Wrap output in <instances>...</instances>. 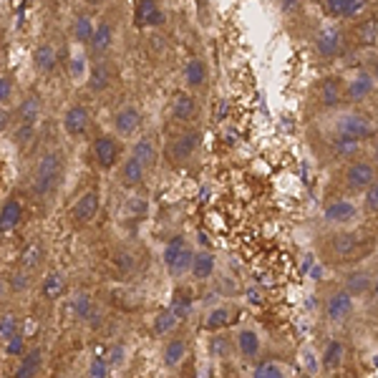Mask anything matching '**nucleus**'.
Returning a JSON list of instances; mask_svg holds the SVG:
<instances>
[{"instance_id":"nucleus-48","label":"nucleus","mask_w":378,"mask_h":378,"mask_svg":"<svg viewBox=\"0 0 378 378\" xmlns=\"http://www.w3.org/2000/svg\"><path fill=\"white\" fill-rule=\"evenodd\" d=\"M23 346H25V336L18 333V336H13L11 341H6V353L8 355H23Z\"/></svg>"},{"instance_id":"nucleus-55","label":"nucleus","mask_w":378,"mask_h":378,"mask_svg":"<svg viewBox=\"0 0 378 378\" xmlns=\"http://www.w3.org/2000/svg\"><path fill=\"white\" fill-rule=\"evenodd\" d=\"M8 121H11V114H8L6 108L0 106V132H3V129L8 126Z\"/></svg>"},{"instance_id":"nucleus-51","label":"nucleus","mask_w":378,"mask_h":378,"mask_svg":"<svg viewBox=\"0 0 378 378\" xmlns=\"http://www.w3.org/2000/svg\"><path fill=\"white\" fill-rule=\"evenodd\" d=\"M86 73V63L81 56H76V58L71 61V78H81Z\"/></svg>"},{"instance_id":"nucleus-44","label":"nucleus","mask_w":378,"mask_h":378,"mask_svg":"<svg viewBox=\"0 0 378 378\" xmlns=\"http://www.w3.org/2000/svg\"><path fill=\"white\" fill-rule=\"evenodd\" d=\"M172 310H175V315L177 318H187V315H189V313H192V301H189V298H187L184 293L182 295H177L175 298V303H172Z\"/></svg>"},{"instance_id":"nucleus-18","label":"nucleus","mask_w":378,"mask_h":378,"mask_svg":"<svg viewBox=\"0 0 378 378\" xmlns=\"http://www.w3.org/2000/svg\"><path fill=\"white\" fill-rule=\"evenodd\" d=\"M237 351L245 360H255L263 351V341H260V333L252 328L237 330Z\"/></svg>"},{"instance_id":"nucleus-6","label":"nucleus","mask_w":378,"mask_h":378,"mask_svg":"<svg viewBox=\"0 0 378 378\" xmlns=\"http://www.w3.org/2000/svg\"><path fill=\"white\" fill-rule=\"evenodd\" d=\"M378 169L376 162H368V159H353V162L346 167V187L351 192H366L368 187L376 182Z\"/></svg>"},{"instance_id":"nucleus-42","label":"nucleus","mask_w":378,"mask_h":378,"mask_svg":"<svg viewBox=\"0 0 378 378\" xmlns=\"http://www.w3.org/2000/svg\"><path fill=\"white\" fill-rule=\"evenodd\" d=\"M33 137H36V124H23V121H20V126H15V132H13V141L18 146L30 144Z\"/></svg>"},{"instance_id":"nucleus-50","label":"nucleus","mask_w":378,"mask_h":378,"mask_svg":"<svg viewBox=\"0 0 378 378\" xmlns=\"http://www.w3.org/2000/svg\"><path fill=\"white\" fill-rule=\"evenodd\" d=\"M13 94V81L8 76H0V103H6Z\"/></svg>"},{"instance_id":"nucleus-10","label":"nucleus","mask_w":378,"mask_h":378,"mask_svg":"<svg viewBox=\"0 0 378 378\" xmlns=\"http://www.w3.org/2000/svg\"><path fill=\"white\" fill-rule=\"evenodd\" d=\"M141 129V108L126 103L114 114V132L119 137H134Z\"/></svg>"},{"instance_id":"nucleus-53","label":"nucleus","mask_w":378,"mask_h":378,"mask_svg":"<svg viewBox=\"0 0 378 378\" xmlns=\"http://www.w3.org/2000/svg\"><path fill=\"white\" fill-rule=\"evenodd\" d=\"M129 210L139 212V215H144V212H146V202H144V199H132V202H129Z\"/></svg>"},{"instance_id":"nucleus-11","label":"nucleus","mask_w":378,"mask_h":378,"mask_svg":"<svg viewBox=\"0 0 378 378\" xmlns=\"http://www.w3.org/2000/svg\"><path fill=\"white\" fill-rule=\"evenodd\" d=\"M164 23V13L156 0H137L134 3V25L139 28H154Z\"/></svg>"},{"instance_id":"nucleus-49","label":"nucleus","mask_w":378,"mask_h":378,"mask_svg":"<svg viewBox=\"0 0 378 378\" xmlns=\"http://www.w3.org/2000/svg\"><path fill=\"white\" fill-rule=\"evenodd\" d=\"M106 363H108V366H111V368H114V366H121V363H124V348H121V346H114V348L108 351Z\"/></svg>"},{"instance_id":"nucleus-8","label":"nucleus","mask_w":378,"mask_h":378,"mask_svg":"<svg viewBox=\"0 0 378 378\" xmlns=\"http://www.w3.org/2000/svg\"><path fill=\"white\" fill-rule=\"evenodd\" d=\"M358 204L353 202V199H333V202L325 204V210H323V217H325V222L330 225H338V227H343V225H351L358 220Z\"/></svg>"},{"instance_id":"nucleus-24","label":"nucleus","mask_w":378,"mask_h":378,"mask_svg":"<svg viewBox=\"0 0 378 378\" xmlns=\"http://www.w3.org/2000/svg\"><path fill=\"white\" fill-rule=\"evenodd\" d=\"M144 175H146V167L139 162L137 156H126L124 164H121V182L126 187H139L144 182Z\"/></svg>"},{"instance_id":"nucleus-39","label":"nucleus","mask_w":378,"mask_h":378,"mask_svg":"<svg viewBox=\"0 0 378 378\" xmlns=\"http://www.w3.org/2000/svg\"><path fill=\"white\" fill-rule=\"evenodd\" d=\"M94 310V301H91L89 293H76L71 298V313L76 315L78 320H86L89 318V313Z\"/></svg>"},{"instance_id":"nucleus-14","label":"nucleus","mask_w":378,"mask_h":378,"mask_svg":"<svg viewBox=\"0 0 378 378\" xmlns=\"http://www.w3.org/2000/svg\"><path fill=\"white\" fill-rule=\"evenodd\" d=\"M86 129H89V108L81 106V103L68 106L66 114H63V132L76 139L81 134H86Z\"/></svg>"},{"instance_id":"nucleus-29","label":"nucleus","mask_w":378,"mask_h":378,"mask_svg":"<svg viewBox=\"0 0 378 378\" xmlns=\"http://www.w3.org/2000/svg\"><path fill=\"white\" fill-rule=\"evenodd\" d=\"M41 293L46 301H58L61 295L66 293V277L61 275V272H49V275L43 277V285H41Z\"/></svg>"},{"instance_id":"nucleus-17","label":"nucleus","mask_w":378,"mask_h":378,"mask_svg":"<svg viewBox=\"0 0 378 378\" xmlns=\"http://www.w3.org/2000/svg\"><path fill=\"white\" fill-rule=\"evenodd\" d=\"M91 151H94V159H96L99 167L103 169H111L116 164V156H119V146H116V141L111 137H99L96 141H94V146H91Z\"/></svg>"},{"instance_id":"nucleus-1","label":"nucleus","mask_w":378,"mask_h":378,"mask_svg":"<svg viewBox=\"0 0 378 378\" xmlns=\"http://www.w3.org/2000/svg\"><path fill=\"white\" fill-rule=\"evenodd\" d=\"M61 175H63V154H61V149L43 151L41 159L36 162V169H33V182H30L33 194L41 199H51L58 192Z\"/></svg>"},{"instance_id":"nucleus-37","label":"nucleus","mask_w":378,"mask_h":378,"mask_svg":"<svg viewBox=\"0 0 378 378\" xmlns=\"http://www.w3.org/2000/svg\"><path fill=\"white\" fill-rule=\"evenodd\" d=\"M41 263H43L41 242H28V245H25V250H23V255H20V265H23L25 270H36Z\"/></svg>"},{"instance_id":"nucleus-28","label":"nucleus","mask_w":378,"mask_h":378,"mask_svg":"<svg viewBox=\"0 0 378 378\" xmlns=\"http://www.w3.org/2000/svg\"><path fill=\"white\" fill-rule=\"evenodd\" d=\"M41 96L38 94H30V96H25L23 101L18 103V121H23V124H38V119H41Z\"/></svg>"},{"instance_id":"nucleus-35","label":"nucleus","mask_w":378,"mask_h":378,"mask_svg":"<svg viewBox=\"0 0 378 378\" xmlns=\"http://www.w3.org/2000/svg\"><path fill=\"white\" fill-rule=\"evenodd\" d=\"M346 290L351 295H366L373 290V280L368 272H351L348 282H346Z\"/></svg>"},{"instance_id":"nucleus-58","label":"nucleus","mask_w":378,"mask_h":378,"mask_svg":"<svg viewBox=\"0 0 378 378\" xmlns=\"http://www.w3.org/2000/svg\"><path fill=\"white\" fill-rule=\"evenodd\" d=\"M3 295H6V280L0 277V298H3Z\"/></svg>"},{"instance_id":"nucleus-22","label":"nucleus","mask_w":378,"mask_h":378,"mask_svg":"<svg viewBox=\"0 0 378 378\" xmlns=\"http://www.w3.org/2000/svg\"><path fill=\"white\" fill-rule=\"evenodd\" d=\"M192 263H194V250L189 245H184L175 258L167 260L164 265H167V270L172 277H184L187 272H192Z\"/></svg>"},{"instance_id":"nucleus-45","label":"nucleus","mask_w":378,"mask_h":378,"mask_svg":"<svg viewBox=\"0 0 378 378\" xmlns=\"http://www.w3.org/2000/svg\"><path fill=\"white\" fill-rule=\"evenodd\" d=\"M30 270H18V272H13L11 275V288L15 290V293H23V290H28L30 288V275H28Z\"/></svg>"},{"instance_id":"nucleus-3","label":"nucleus","mask_w":378,"mask_h":378,"mask_svg":"<svg viewBox=\"0 0 378 378\" xmlns=\"http://www.w3.org/2000/svg\"><path fill=\"white\" fill-rule=\"evenodd\" d=\"M368 250L366 234L360 232H336L328 240V255L338 263H348V260L360 258Z\"/></svg>"},{"instance_id":"nucleus-36","label":"nucleus","mask_w":378,"mask_h":378,"mask_svg":"<svg viewBox=\"0 0 378 378\" xmlns=\"http://www.w3.org/2000/svg\"><path fill=\"white\" fill-rule=\"evenodd\" d=\"M355 41L360 43V46H376L378 43V20L371 18L366 20V23H360L358 30H355Z\"/></svg>"},{"instance_id":"nucleus-12","label":"nucleus","mask_w":378,"mask_h":378,"mask_svg":"<svg viewBox=\"0 0 378 378\" xmlns=\"http://www.w3.org/2000/svg\"><path fill=\"white\" fill-rule=\"evenodd\" d=\"M114 23L111 20H101V23H96V28H94V36H91L89 41V51L91 56H96V58H103V56L111 51V46H114Z\"/></svg>"},{"instance_id":"nucleus-59","label":"nucleus","mask_w":378,"mask_h":378,"mask_svg":"<svg viewBox=\"0 0 378 378\" xmlns=\"http://www.w3.org/2000/svg\"><path fill=\"white\" fill-rule=\"evenodd\" d=\"M373 162H376V167H378V141H376V146H373Z\"/></svg>"},{"instance_id":"nucleus-9","label":"nucleus","mask_w":378,"mask_h":378,"mask_svg":"<svg viewBox=\"0 0 378 378\" xmlns=\"http://www.w3.org/2000/svg\"><path fill=\"white\" fill-rule=\"evenodd\" d=\"M373 91H376V78H373V73L360 71L346 84V101L363 103L366 99L373 96Z\"/></svg>"},{"instance_id":"nucleus-2","label":"nucleus","mask_w":378,"mask_h":378,"mask_svg":"<svg viewBox=\"0 0 378 378\" xmlns=\"http://www.w3.org/2000/svg\"><path fill=\"white\" fill-rule=\"evenodd\" d=\"M373 137H376V126H373V121L366 114H360V111H343L333 121V139L363 144L366 139Z\"/></svg>"},{"instance_id":"nucleus-21","label":"nucleus","mask_w":378,"mask_h":378,"mask_svg":"<svg viewBox=\"0 0 378 378\" xmlns=\"http://www.w3.org/2000/svg\"><path fill=\"white\" fill-rule=\"evenodd\" d=\"M207 63H204V58H199V56H192V58L187 61L184 66V84L189 86V89H202L204 84H207Z\"/></svg>"},{"instance_id":"nucleus-47","label":"nucleus","mask_w":378,"mask_h":378,"mask_svg":"<svg viewBox=\"0 0 378 378\" xmlns=\"http://www.w3.org/2000/svg\"><path fill=\"white\" fill-rule=\"evenodd\" d=\"M108 363H106V358H101V355H96V358L91 360V368H89V376H94V378H103V376H108Z\"/></svg>"},{"instance_id":"nucleus-27","label":"nucleus","mask_w":378,"mask_h":378,"mask_svg":"<svg viewBox=\"0 0 378 378\" xmlns=\"http://www.w3.org/2000/svg\"><path fill=\"white\" fill-rule=\"evenodd\" d=\"M187 355V341L184 338H169L167 346L162 351V360L167 368H177L182 366V360Z\"/></svg>"},{"instance_id":"nucleus-25","label":"nucleus","mask_w":378,"mask_h":378,"mask_svg":"<svg viewBox=\"0 0 378 378\" xmlns=\"http://www.w3.org/2000/svg\"><path fill=\"white\" fill-rule=\"evenodd\" d=\"M111 78H114V76H111V68L99 61L96 66L89 68V81H86V84H89L91 94H103V91L111 86Z\"/></svg>"},{"instance_id":"nucleus-23","label":"nucleus","mask_w":378,"mask_h":378,"mask_svg":"<svg viewBox=\"0 0 378 378\" xmlns=\"http://www.w3.org/2000/svg\"><path fill=\"white\" fill-rule=\"evenodd\" d=\"M20 215H23V207H20L18 199H8L0 210V234H11L13 229L18 227Z\"/></svg>"},{"instance_id":"nucleus-46","label":"nucleus","mask_w":378,"mask_h":378,"mask_svg":"<svg viewBox=\"0 0 378 378\" xmlns=\"http://www.w3.org/2000/svg\"><path fill=\"white\" fill-rule=\"evenodd\" d=\"M363 204H366V212L378 215V177H376V182L366 189V202Z\"/></svg>"},{"instance_id":"nucleus-43","label":"nucleus","mask_w":378,"mask_h":378,"mask_svg":"<svg viewBox=\"0 0 378 378\" xmlns=\"http://www.w3.org/2000/svg\"><path fill=\"white\" fill-rule=\"evenodd\" d=\"M114 267L121 272V275H132L134 272V255L132 252H116Z\"/></svg>"},{"instance_id":"nucleus-7","label":"nucleus","mask_w":378,"mask_h":378,"mask_svg":"<svg viewBox=\"0 0 378 378\" xmlns=\"http://www.w3.org/2000/svg\"><path fill=\"white\" fill-rule=\"evenodd\" d=\"M199 141H202V132L199 129H187V132H182L179 137L169 144V159L175 164H184V162H189L194 154H197V149H199Z\"/></svg>"},{"instance_id":"nucleus-56","label":"nucleus","mask_w":378,"mask_h":378,"mask_svg":"<svg viewBox=\"0 0 378 378\" xmlns=\"http://www.w3.org/2000/svg\"><path fill=\"white\" fill-rule=\"evenodd\" d=\"M33 330H38V325L33 323V320H25V330H23V336H25V338H30V336H33Z\"/></svg>"},{"instance_id":"nucleus-41","label":"nucleus","mask_w":378,"mask_h":378,"mask_svg":"<svg viewBox=\"0 0 378 378\" xmlns=\"http://www.w3.org/2000/svg\"><path fill=\"white\" fill-rule=\"evenodd\" d=\"M252 376H258V378H280V376H285V368H282L277 360H263V363H258V366H255Z\"/></svg>"},{"instance_id":"nucleus-5","label":"nucleus","mask_w":378,"mask_h":378,"mask_svg":"<svg viewBox=\"0 0 378 378\" xmlns=\"http://www.w3.org/2000/svg\"><path fill=\"white\" fill-rule=\"evenodd\" d=\"M353 310H355V301H353V295H351L346 288L333 290V293L325 298L323 313H325V320H328V323H333V325L348 323L351 315H353Z\"/></svg>"},{"instance_id":"nucleus-40","label":"nucleus","mask_w":378,"mask_h":378,"mask_svg":"<svg viewBox=\"0 0 378 378\" xmlns=\"http://www.w3.org/2000/svg\"><path fill=\"white\" fill-rule=\"evenodd\" d=\"M20 333V320L13 315V313H6L3 318H0V341L6 343L11 341L13 336H18Z\"/></svg>"},{"instance_id":"nucleus-32","label":"nucleus","mask_w":378,"mask_h":378,"mask_svg":"<svg viewBox=\"0 0 378 378\" xmlns=\"http://www.w3.org/2000/svg\"><path fill=\"white\" fill-rule=\"evenodd\" d=\"M94 20L86 15V13H81V15H76L73 18V28H71V36H73V41L76 43H86L89 46V41H91V36H94Z\"/></svg>"},{"instance_id":"nucleus-19","label":"nucleus","mask_w":378,"mask_h":378,"mask_svg":"<svg viewBox=\"0 0 378 378\" xmlns=\"http://www.w3.org/2000/svg\"><path fill=\"white\" fill-rule=\"evenodd\" d=\"M325 11L330 18L351 20L363 11V0H325Z\"/></svg>"},{"instance_id":"nucleus-54","label":"nucleus","mask_w":378,"mask_h":378,"mask_svg":"<svg viewBox=\"0 0 378 378\" xmlns=\"http://www.w3.org/2000/svg\"><path fill=\"white\" fill-rule=\"evenodd\" d=\"M86 320H89L91 328H96V325H101V310H96V308H94V310L89 313V318H86Z\"/></svg>"},{"instance_id":"nucleus-61","label":"nucleus","mask_w":378,"mask_h":378,"mask_svg":"<svg viewBox=\"0 0 378 378\" xmlns=\"http://www.w3.org/2000/svg\"><path fill=\"white\" fill-rule=\"evenodd\" d=\"M373 78H376V86H378V61H376V68H373Z\"/></svg>"},{"instance_id":"nucleus-34","label":"nucleus","mask_w":378,"mask_h":378,"mask_svg":"<svg viewBox=\"0 0 378 378\" xmlns=\"http://www.w3.org/2000/svg\"><path fill=\"white\" fill-rule=\"evenodd\" d=\"M132 154L137 156L139 162L144 164L146 169L154 167V164H156V146H154V141H151V139H146V137H144V139H139Z\"/></svg>"},{"instance_id":"nucleus-31","label":"nucleus","mask_w":378,"mask_h":378,"mask_svg":"<svg viewBox=\"0 0 378 378\" xmlns=\"http://www.w3.org/2000/svg\"><path fill=\"white\" fill-rule=\"evenodd\" d=\"M41 360H43V355H41V351H38V348H33V351H28V353H23V358H20V363H18V368H15V376H18V378L36 376V373L41 371Z\"/></svg>"},{"instance_id":"nucleus-13","label":"nucleus","mask_w":378,"mask_h":378,"mask_svg":"<svg viewBox=\"0 0 378 378\" xmlns=\"http://www.w3.org/2000/svg\"><path fill=\"white\" fill-rule=\"evenodd\" d=\"M99 210H101V194H99V189H89L73 204L71 215L76 222H91L99 215Z\"/></svg>"},{"instance_id":"nucleus-57","label":"nucleus","mask_w":378,"mask_h":378,"mask_svg":"<svg viewBox=\"0 0 378 378\" xmlns=\"http://www.w3.org/2000/svg\"><path fill=\"white\" fill-rule=\"evenodd\" d=\"M84 3H86V6H94V8H96V6H103V3H108V0H84Z\"/></svg>"},{"instance_id":"nucleus-33","label":"nucleus","mask_w":378,"mask_h":378,"mask_svg":"<svg viewBox=\"0 0 378 378\" xmlns=\"http://www.w3.org/2000/svg\"><path fill=\"white\" fill-rule=\"evenodd\" d=\"M177 315L172 308H167V310L162 313H156V318H154V325H151V330H154V336H169L172 330L177 328Z\"/></svg>"},{"instance_id":"nucleus-26","label":"nucleus","mask_w":378,"mask_h":378,"mask_svg":"<svg viewBox=\"0 0 378 378\" xmlns=\"http://www.w3.org/2000/svg\"><path fill=\"white\" fill-rule=\"evenodd\" d=\"M215 267H217V260L212 252H194V263H192V277L197 282L210 280L215 275Z\"/></svg>"},{"instance_id":"nucleus-30","label":"nucleus","mask_w":378,"mask_h":378,"mask_svg":"<svg viewBox=\"0 0 378 378\" xmlns=\"http://www.w3.org/2000/svg\"><path fill=\"white\" fill-rule=\"evenodd\" d=\"M343 355H346V346H343L338 338L328 341V346H325V351H323V368L325 371H338V368L343 366Z\"/></svg>"},{"instance_id":"nucleus-16","label":"nucleus","mask_w":378,"mask_h":378,"mask_svg":"<svg viewBox=\"0 0 378 378\" xmlns=\"http://www.w3.org/2000/svg\"><path fill=\"white\" fill-rule=\"evenodd\" d=\"M346 99V84L341 78H325L318 89V101L323 108H336Z\"/></svg>"},{"instance_id":"nucleus-15","label":"nucleus","mask_w":378,"mask_h":378,"mask_svg":"<svg viewBox=\"0 0 378 378\" xmlns=\"http://www.w3.org/2000/svg\"><path fill=\"white\" fill-rule=\"evenodd\" d=\"M172 116H175L177 121H184V124L197 121V116H199L197 99H194L192 94H187V91H179L175 96V101H172Z\"/></svg>"},{"instance_id":"nucleus-52","label":"nucleus","mask_w":378,"mask_h":378,"mask_svg":"<svg viewBox=\"0 0 378 378\" xmlns=\"http://www.w3.org/2000/svg\"><path fill=\"white\" fill-rule=\"evenodd\" d=\"M280 11L285 13V15H293V13L301 11V0H282V3H280Z\"/></svg>"},{"instance_id":"nucleus-38","label":"nucleus","mask_w":378,"mask_h":378,"mask_svg":"<svg viewBox=\"0 0 378 378\" xmlns=\"http://www.w3.org/2000/svg\"><path fill=\"white\" fill-rule=\"evenodd\" d=\"M229 308L220 305V308H212L210 313H207V318H204V328L207 330H222L225 325L229 323Z\"/></svg>"},{"instance_id":"nucleus-20","label":"nucleus","mask_w":378,"mask_h":378,"mask_svg":"<svg viewBox=\"0 0 378 378\" xmlns=\"http://www.w3.org/2000/svg\"><path fill=\"white\" fill-rule=\"evenodd\" d=\"M33 63H36V68L41 73L53 76L56 68H58V51H56V46H51V43H41V46L36 49V53H33Z\"/></svg>"},{"instance_id":"nucleus-4","label":"nucleus","mask_w":378,"mask_h":378,"mask_svg":"<svg viewBox=\"0 0 378 378\" xmlns=\"http://www.w3.org/2000/svg\"><path fill=\"white\" fill-rule=\"evenodd\" d=\"M343 43H346V36H343V28L338 23H325L315 30V38H313V49L318 53V58H336L341 56Z\"/></svg>"},{"instance_id":"nucleus-60","label":"nucleus","mask_w":378,"mask_h":378,"mask_svg":"<svg viewBox=\"0 0 378 378\" xmlns=\"http://www.w3.org/2000/svg\"><path fill=\"white\" fill-rule=\"evenodd\" d=\"M371 293H373V295H376V298H378V277H376V280H373V290H371Z\"/></svg>"}]
</instances>
